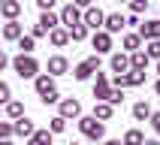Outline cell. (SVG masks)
I'll return each mask as SVG.
<instances>
[{"label": "cell", "mask_w": 160, "mask_h": 145, "mask_svg": "<svg viewBox=\"0 0 160 145\" xmlns=\"http://www.w3.org/2000/svg\"><path fill=\"white\" fill-rule=\"evenodd\" d=\"M12 70L21 76V79H36L39 76V61L33 54H15L12 58Z\"/></svg>", "instance_id": "1"}, {"label": "cell", "mask_w": 160, "mask_h": 145, "mask_svg": "<svg viewBox=\"0 0 160 145\" xmlns=\"http://www.w3.org/2000/svg\"><path fill=\"white\" fill-rule=\"evenodd\" d=\"M79 130H82V136H88L91 142H100L106 136V124H100L94 115H82L79 118Z\"/></svg>", "instance_id": "2"}, {"label": "cell", "mask_w": 160, "mask_h": 145, "mask_svg": "<svg viewBox=\"0 0 160 145\" xmlns=\"http://www.w3.org/2000/svg\"><path fill=\"white\" fill-rule=\"evenodd\" d=\"M94 72H100V58H97V54L85 58V61H82L79 67L72 70V79H76V82H88L91 76H94Z\"/></svg>", "instance_id": "3"}, {"label": "cell", "mask_w": 160, "mask_h": 145, "mask_svg": "<svg viewBox=\"0 0 160 145\" xmlns=\"http://www.w3.org/2000/svg\"><path fill=\"white\" fill-rule=\"evenodd\" d=\"M145 82V72L142 70H130V72H124V76H115V79H112V88H139V85H142Z\"/></svg>", "instance_id": "4"}, {"label": "cell", "mask_w": 160, "mask_h": 145, "mask_svg": "<svg viewBox=\"0 0 160 145\" xmlns=\"http://www.w3.org/2000/svg\"><path fill=\"white\" fill-rule=\"evenodd\" d=\"M103 21H106V12L100 6H91V9H85L82 12V24L88 27V30H100L103 27Z\"/></svg>", "instance_id": "5"}, {"label": "cell", "mask_w": 160, "mask_h": 145, "mask_svg": "<svg viewBox=\"0 0 160 145\" xmlns=\"http://www.w3.org/2000/svg\"><path fill=\"white\" fill-rule=\"evenodd\" d=\"M61 24L67 27V30H70V27H76V24H82V9L76 6V3H67V6L61 9Z\"/></svg>", "instance_id": "6"}, {"label": "cell", "mask_w": 160, "mask_h": 145, "mask_svg": "<svg viewBox=\"0 0 160 145\" xmlns=\"http://www.w3.org/2000/svg\"><path fill=\"white\" fill-rule=\"evenodd\" d=\"M58 115L67 121V118H82V103L76 97H67V100H61L58 103Z\"/></svg>", "instance_id": "7"}, {"label": "cell", "mask_w": 160, "mask_h": 145, "mask_svg": "<svg viewBox=\"0 0 160 145\" xmlns=\"http://www.w3.org/2000/svg\"><path fill=\"white\" fill-rule=\"evenodd\" d=\"M109 91H112V79H109L106 72H97V82H94V100H97V103H106Z\"/></svg>", "instance_id": "8"}, {"label": "cell", "mask_w": 160, "mask_h": 145, "mask_svg": "<svg viewBox=\"0 0 160 145\" xmlns=\"http://www.w3.org/2000/svg\"><path fill=\"white\" fill-rule=\"evenodd\" d=\"M45 70H48V76H52V79H58V76H63V72L70 70V61H67L63 54H54V58H48Z\"/></svg>", "instance_id": "9"}, {"label": "cell", "mask_w": 160, "mask_h": 145, "mask_svg": "<svg viewBox=\"0 0 160 145\" xmlns=\"http://www.w3.org/2000/svg\"><path fill=\"white\" fill-rule=\"evenodd\" d=\"M139 36H142V39H148V42L160 39V18H151V21L139 24Z\"/></svg>", "instance_id": "10"}, {"label": "cell", "mask_w": 160, "mask_h": 145, "mask_svg": "<svg viewBox=\"0 0 160 145\" xmlns=\"http://www.w3.org/2000/svg\"><path fill=\"white\" fill-rule=\"evenodd\" d=\"M103 30H106L109 36H112V33H121V30H124V15H121V12H109L106 21H103Z\"/></svg>", "instance_id": "11"}, {"label": "cell", "mask_w": 160, "mask_h": 145, "mask_svg": "<svg viewBox=\"0 0 160 145\" xmlns=\"http://www.w3.org/2000/svg\"><path fill=\"white\" fill-rule=\"evenodd\" d=\"M0 33H3V39H12V42H18V39L24 36V24H21V21H6V24L0 27Z\"/></svg>", "instance_id": "12"}, {"label": "cell", "mask_w": 160, "mask_h": 145, "mask_svg": "<svg viewBox=\"0 0 160 145\" xmlns=\"http://www.w3.org/2000/svg\"><path fill=\"white\" fill-rule=\"evenodd\" d=\"M109 67L115 70V76H124V72H130V54L115 52V54H112V61H109Z\"/></svg>", "instance_id": "13"}, {"label": "cell", "mask_w": 160, "mask_h": 145, "mask_svg": "<svg viewBox=\"0 0 160 145\" xmlns=\"http://www.w3.org/2000/svg\"><path fill=\"white\" fill-rule=\"evenodd\" d=\"M91 45L97 48V54H106V52H112V36H109L106 30H97L94 39H91Z\"/></svg>", "instance_id": "14"}, {"label": "cell", "mask_w": 160, "mask_h": 145, "mask_svg": "<svg viewBox=\"0 0 160 145\" xmlns=\"http://www.w3.org/2000/svg\"><path fill=\"white\" fill-rule=\"evenodd\" d=\"M33 88H36V94H39V97H45V94H52V91H58V88H54V79L48 76V72H42V76H36V79H33Z\"/></svg>", "instance_id": "15"}, {"label": "cell", "mask_w": 160, "mask_h": 145, "mask_svg": "<svg viewBox=\"0 0 160 145\" xmlns=\"http://www.w3.org/2000/svg\"><path fill=\"white\" fill-rule=\"evenodd\" d=\"M0 15H6L9 21H18V15H21V3H18V0H3V3H0Z\"/></svg>", "instance_id": "16"}, {"label": "cell", "mask_w": 160, "mask_h": 145, "mask_svg": "<svg viewBox=\"0 0 160 145\" xmlns=\"http://www.w3.org/2000/svg\"><path fill=\"white\" fill-rule=\"evenodd\" d=\"M12 130H15V136H27V139L36 133V127H33V121H30V118H18L15 124H12Z\"/></svg>", "instance_id": "17"}, {"label": "cell", "mask_w": 160, "mask_h": 145, "mask_svg": "<svg viewBox=\"0 0 160 145\" xmlns=\"http://www.w3.org/2000/svg\"><path fill=\"white\" fill-rule=\"evenodd\" d=\"M48 39H52L54 48H63V45L70 42V30H67V27H54L52 33H48Z\"/></svg>", "instance_id": "18"}, {"label": "cell", "mask_w": 160, "mask_h": 145, "mask_svg": "<svg viewBox=\"0 0 160 145\" xmlns=\"http://www.w3.org/2000/svg\"><path fill=\"white\" fill-rule=\"evenodd\" d=\"M36 24H39V27H42V30H45V33H52V30H54V27H58V24H61V18H58V15H54V12H42V15H39V21H36Z\"/></svg>", "instance_id": "19"}, {"label": "cell", "mask_w": 160, "mask_h": 145, "mask_svg": "<svg viewBox=\"0 0 160 145\" xmlns=\"http://www.w3.org/2000/svg\"><path fill=\"white\" fill-rule=\"evenodd\" d=\"M112 115H115V109L109 106V103H97V106H94V118H97L100 124H103V121H112Z\"/></svg>", "instance_id": "20"}, {"label": "cell", "mask_w": 160, "mask_h": 145, "mask_svg": "<svg viewBox=\"0 0 160 145\" xmlns=\"http://www.w3.org/2000/svg\"><path fill=\"white\" fill-rule=\"evenodd\" d=\"M124 48L130 54H133V52H142V36H139V33H124Z\"/></svg>", "instance_id": "21"}, {"label": "cell", "mask_w": 160, "mask_h": 145, "mask_svg": "<svg viewBox=\"0 0 160 145\" xmlns=\"http://www.w3.org/2000/svg\"><path fill=\"white\" fill-rule=\"evenodd\" d=\"M133 118H136V121H148V118H151V106H148L145 100L133 103Z\"/></svg>", "instance_id": "22"}, {"label": "cell", "mask_w": 160, "mask_h": 145, "mask_svg": "<svg viewBox=\"0 0 160 145\" xmlns=\"http://www.w3.org/2000/svg\"><path fill=\"white\" fill-rule=\"evenodd\" d=\"M145 67H148V54L145 52H133L130 54V70H142L145 72Z\"/></svg>", "instance_id": "23"}, {"label": "cell", "mask_w": 160, "mask_h": 145, "mask_svg": "<svg viewBox=\"0 0 160 145\" xmlns=\"http://www.w3.org/2000/svg\"><path fill=\"white\" fill-rule=\"evenodd\" d=\"M6 115H9V118H15V121H18V118H24V103L9 100V103H6Z\"/></svg>", "instance_id": "24"}, {"label": "cell", "mask_w": 160, "mask_h": 145, "mask_svg": "<svg viewBox=\"0 0 160 145\" xmlns=\"http://www.w3.org/2000/svg\"><path fill=\"white\" fill-rule=\"evenodd\" d=\"M27 145H52V133H48V130H36V133L27 139Z\"/></svg>", "instance_id": "25"}, {"label": "cell", "mask_w": 160, "mask_h": 145, "mask_svg": "<svg viewBox=\"0 0 160 145\" xmlns=\"http://www.w3.org/2000/svg\"><path fill=\"white\" fill-rule=\"evenodd\" d=\"M124 145H145V136H142V130H127L124 133Z\"/></svg>", "instance_id": "26"}, {"label": "cell", "mask_w": 160, "mask_h": 145, "mask_svg": "<svg viewBox=\"0 0 160 145\" xmlns=\"http://www.w3.org/2000/svg\"><path fill=\"white\" fill-rule=\"evenodd\" d=\"M106 103H109L112 109L121 106V103H124V91H121V88H112V91H109V97H106Z\"/></svg>", "instance_id": "27"}, {"label": "cell", "mask_w": 160, "mask_h": 145, "mask_svg": "<svg viewBox=\"0 0 160 145\" xmlns=\"http://www.w3.org/2000/svg\"><path fill=\"white\" fill-rule=\"evenodd\" d=\"M70 39H72V42H82V39H88V27H85V24L70 27Z\"/></svg>", "instance_id": "28"}, {"label": "cell", "mask_w": 160, "mask_h": 145, "mask_svg": "<svg viewBox=\"0 0 160 145\" xmlns=\"http://www.w3.org/2000/svg\"><path fill=\"white\" fill-rule=\"evenodd\" d=\"M33 45H36L33 36H21V39H18V48H21V54H30V52H33Z\"/></svg>", "instance_id": "29"}, {"label": "cell", "mask_w": 160, "mask_h": 145, "mask_svg": "<svg viewBox=\"0 0 160 145\" xmlns=\"http://www.w3.org/2000/svg\"><path fill=\"white\" fill-rule=\"evenodd\" d=\"M63 130H67V121H63L61 115H54L52 124H48V133H63Z\"/></svg>", "instance_id": "30"}, {"label": "cell", "mask_w": 160, "mask_h": 145, "mask_svg": "<svg viewBox=\"0 0 160 145\" xmlns=\"http://www.w3.org/2000/svg\"><path fill=\"white\" fill-rule=\"evenodd\" d=\"M145 54H148V61H160V39H154V42H148L145 45Z\"/></svg>", "instance_id": "31"}, {"label": "cell", "mask_w": 160, "mask_h": 145, "mask_svg": "<svg viewBox=\"0 0 160 145\" xmlns=\"http://www.w3.org/2000/svg\"><path fill=\"white\" fill-rule=\"evenodd\" d=\"M9 100H12V88H9L6 82H0V106H6Z\"/></svg>", "instance_id": "32"}, {"label": "cell", "mask_w": 160, "mask_h": 145, "mask_svg": "<svg viewBox=\"0 0 160 145\" xmlns=\"http://www.w3.org/2000/svg\"><path fill=\"white\" fill-rule=\"evenodd\" d=\"M15 133V130H12V124H9V121H0V142H9V136Z\"/></svg>", "instance_id": "33"}, {"label": "cell", "mask_w": 160, "mask_h": 145, "mask_svg": "<svg viewBox=\"0 0 160 145\" xmlns=\"http://www.w3.org/2000/svg\"><path fill=\"white\" fill-rule=\"evenodd\" d=\"M39 103H42V106H54V103H61V94H58V91H52V94L39 97Z\"/></svg>", "instance_id": "34"}, {"label": "cell", "mask_w": 160, "mask_h": 145, "mask_svg": "<svg viewBox=\"0 0 160 145\" xmlns=\"http://www.w3.org/2000/svg\"><path fill=\"white\" fill-rule=\"evenodd\" d=\"M130 9H133V15H136V12H145V9H148V0H133Z\"/></svg>", "instance_id": "35"}, {"label": "cell", "mask_w": 160, "mask_h": 145, "mask_svg": "<svg viewBox=\"0 0 160 145\" xmlns=\"http://www.w3.org/2000/svg\"><path fill=\"white\" fill-rule=\"evenodd\" d=\"M148 121H151V127H154V133L160 136V112H151V118H148Z\"/></svg>", "instance_id": "36"}, {"label": "cell", "mask_w": 160, "mask_h": 145, "mask_svg": "<svg viewBox=\"0 0 160 145\" xmlns=\"http://www.w3.org/2000/svg\"><path fill=\"white\" fill-rule=\"evenodd\" d=\"M36 6L42 9V12H52V6H54V0H36Z\"/></svg>", "instance_id": "37"}, {"label": "cell", "mask_w": 160, "mask_h": 145, "mask_svg": "<svg viewBox=\"0 0 160 145\" xmlns=\"http://www.w3.org/2000/svg\"><path fill=\"white\" fill-rule=\"evenodd\" d=\"M27 36H33V39H39V36H45V30H42V27H39V24H33V30H30V33H27Z\"/></svg>", "instance_id": "38"}, {"label": "cell", "mask_w": 160, "mask_h": 145, "mask_svg": "<svg viewBox=\"0 0 160 145\" xmlns=\"http://www.w3.org/2000/svg\"><path fill=\"white\" fill-rule=\"evenodd\" d=\"M6 67H9V58H6V54H3V52H0V72L6 70Z\"/></svg>", "instance_id": "39"}, {"label": "cell", "mask_w": 160, "mask_h": 145, "mask_svg": "<svg viewBox=\"0 0 160 145\" xmlns=\"http://www.w3.org/2000/svg\"><path fill=\"white\" fill-rule=\"evenodd\" d=\"M103 145H121V139H109V142H103Z\"/></svg>", "instance_id": "40"}, {"label": "cell", "mask_w": 160, "mask_h": 145, "mask_svg": "<svg viewBox=\"0 0 160 145\" xmlns=\"http://www.w3.org/2000/svg\"><path fill=\"white\" fill-rule=\"evenodd\" d=\"M145 145H160V142H157V139H145Z\"/></svg>", "instance_id": "41"}, {"label": "cell", "mask_w": 160, "mask_h": 145, "mask_svg": "<svg viewBox=\"0 0 160 145\" xmlns=\"http://www.w3.org/2000/svg\"><path fill=\"white\" fill-rule=\"evenodd\" d=\"M154 91H157V94H160V79H157V82H154Z\"/></svg>", "instance_id": "42"}, {"label": "cell", "mask_w": 160, "mask_h": 145, "mask_svg": "<svg viewBox=\"0 0 160 145\" xmlns=\"http://www.w3.org/2000/svg\"><path fill=\"white\" fill-rule=\"evenodd\" d=\"M0 145H12V142H0Z\"/></svg>", "instance_id": "43"}, {"label": "cell", "mask_w": 160, "mask_h": 145, "mask_svg": "<svg viewBox=\"0 0 160 145\" xmlns=\"http://www.w3.org/2000/svg\"><path fill=\"white\" fill-rule=\"evenodd\" d=\"M157 72H160V61H157Z\"/></svg>", "instance_id": "44"}, {"label": "cell", "mask_w": 160, "mask_h": 145, "mask_svg": "<svg viewBox=\"0 0 160 145\" xmlns=\"http://www.w3.org/2000/svg\"><path fill=\"white\" fill-rule=\"evenodd\" d=\"M94 145H103V142H94Z\"/></svg>", "instance_id": "45"}, {"label": "cell", "mask_w": 160, "mask_h": 145, "mask_svg": "<svg viewBox=\"0 0 160 145\" xmlns=\"http://www.w3.org/2000/svg\"><path fill=\"white\" fill-rule=\"evenodd\" d=\"M70 145H79V142H70Z\"/></svg>", "instance_id": "46"}, {"label": "cell", "mask_w": 160, "mask_h": 145, "mask_svg": "<svg viewBox=\"0 0 160 145\" xmlns=\"http://www.w3.org/2000/svg\"><path fill=\"white\" fill-rule=\"evenodd\" d=\"M121 145H124V142H121Z\"/></svg>", "instance_id": "47"}]
</instances>
